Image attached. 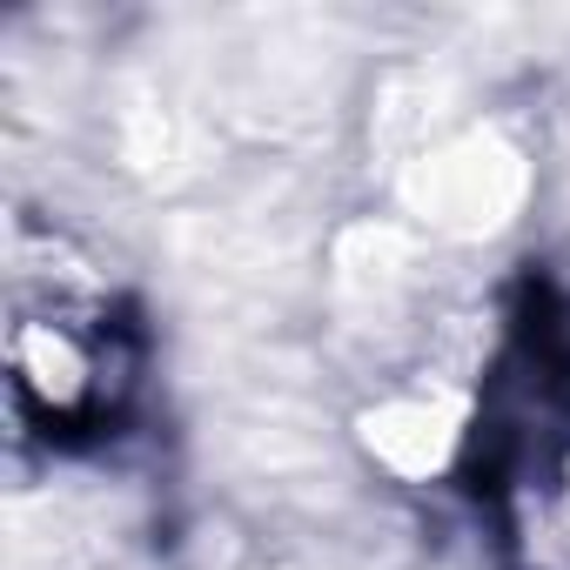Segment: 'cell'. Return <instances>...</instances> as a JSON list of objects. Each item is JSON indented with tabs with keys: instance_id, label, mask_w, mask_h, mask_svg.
Segmentation results:
<instances>
[{
	"instance_id": "2",
	"label": "cell",
	"mask_w": 570,
	"mask_h": 570,
	"mask_svg": "<svg viewBox=\"0 0 570 570\" xmlns=\"http://www.w3.org/2000/svg\"><path fill=\"white\" fill-rule=\"evenodd\" d=\"M463 423H470V403L436 390V383H416V390H396L383 396L370 416H363V450L390 470V476H410V483H430L450 470L456 443H463Z\"/></svg>"
},
{
	"instance_id": "1",
	"label": "cell",
	"mask_w": 570,
	"mask_h": 570,
	"mask_svg": "<svg viewBox=\"0 0 570 570\" xmlns=\"http://www.w3.org/2000/svg\"><path fill=\"white\" fill-rule=\"evenodd\" d=\"M14 390L48 416H75L101 390V289L81 268H14Z\"/></svg>"
},
{
	"instance_id": "3",
	"label": "cell",
	"mask_w": 570,
	"mask_h": 570,
	"mask_svg": "<svg viewBox=\"0 0 570 570\" xmlns=\"http://www.w3.org/2000/svg\"><path fill=\"white\" fill-rule=\"evenodd\" d=\"M550 517H557V550H563V563H570V456H563V470H557V497H550Z\"/></svg>"
}]
</instances>
